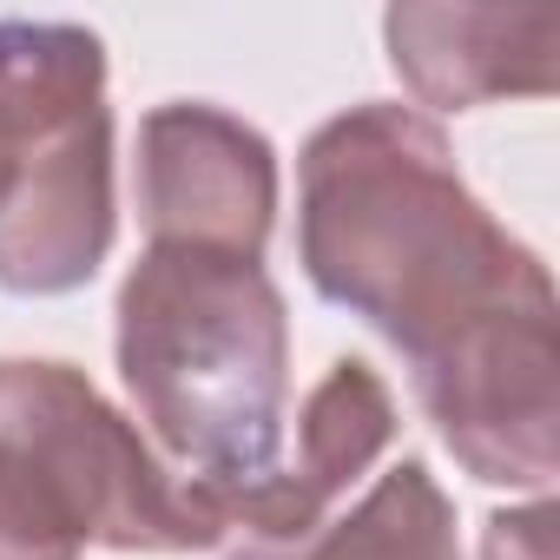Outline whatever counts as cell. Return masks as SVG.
I'll return each instance as SVG.
<instances>
[{"label": "cell", "mask_w": 560, "mask_h": 560, "mask_svg": "<svg viewBox=\"0 0 560 560\" xmlns=\"http://www.w3.org/2000/svg\"><path fill=\"white\" fill-rule=\"evenodd\" d=\"M224 560H462L455 501L435 488L429 462L402 455L343 514H324L304 534L237 540Z\"/></svg>", "instance_id": "8"}, {"label": "cell", "mask_w": 560, "mask_h": 560, "mask_svg": "<svg viewBox=\"0 0 560 560\" xmlns=\"http://www.w3.org/2000/svg\"><path fill=\"white\" fill-rule=\"evenodd\" d=\"M145 244L257 257L277 224V152L257 126L211 100H165L139 119L132 159Z\"/></svg>", "instance_id": "5"}, {"label": "cell", "mask_w": 560, "mask_h": 560, "mask_svg": "<svg viewBox=\"0 0 560 560\" xmlns=\"http://www.w3.org/2000/svg\"><path fill=\"white\" fill-rule=\"evenodd\" d=\"M298 257L324 304L409 363L422 416L475 481L553 488V277L468 191L429 113L363 100L311 132L298 159Z\"/></svg>", "instance_id": "1"}, {"label": "cell", "mask_w": 560, "mask_h": 560, "mask_svg": "<svg viewBox=\"0 0 560 560\" xmlns=\"http://www.w3.org/2000/svg\"><path fill=\"white\" fill-rule=\"evenodd\" d=\"M481 560H553V501L534 494L527 508H501L481 527Z\"/></svg>", "instance_id": "9"}, {"label": "cell", "mask_w": 560, "mask_h": 560, "mask_svg": "<svg viewBox=\"0 0 560 560\" xmlns=\"http://www.w3.org/2000/svg\"><path fill=\"white\" fill-rule=\"evenodd\" d=\"M119 237L106 40L0 14V291L67 298Z\"/></svg>", "instance_id": "4"}, {"label": "cell", "mask_w": 560, "mask_h": 560, "mask_svg": "<svg viewBox=\"0 0 560 560\" xmlns=\"http://www.w3.org/2000/svg\"><path fill=\"white\" fill-rule=\"evenodd\" d=\"M218 540H231L218 508L152 455L86 370L0 357V560L205 553Z\"/></svg>", "instance_id": "3"}, {"label": "cell", "mask_w": 560, "mask_h": 560, "mask_svg": "<svg viewBox=\"0 0 560 560\" xmlns=\"http://www.w3.org/2000/svg\"><path fill=\"white\" fill-rule=\"evenodd\" d=\"M383 47L416 106L435 113L547 100L560 80V21L547 8H389Z\"/></svg>", "instance_id": "6"}, {"label": "cell", "mask_w": 560, "mask_h": 560, "mask_svg": "<svg viewBox=\"0 0 560 560\" xmlns=\"http://www.w3.org/2000/svg\"><path fill=\"white\" fill-rule=\"evenodd\" d=\"M396 442V396L363 357H337L324 383L304 396L298 416V455H284L277 481L244 508V540L304 534L324 514H337V494L357 488Z\"/></svg>", "instance_id": "7"}, {"label": "cell", "mask_w": 560, "mask_h": 560, "mask_svg": "<svg viewBox=\"0 0 560 560\" xmlns=\"http://www.w3.org/2000/svg\"><path fill=\"white\" fill-rule=\"evenodd\" d=\"M119 383L152 455L237 534L284 468L291 311L257 257L145 244L119 304Z\"/></svg>", "instance_id": "2"}]
</instances>
